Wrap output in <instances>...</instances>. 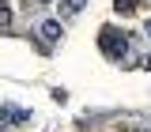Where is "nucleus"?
<instances>
[{
  "label": "nucleus",
  "instance_id": "5",
  "mask_svg": "<svg viewBox=\"0 0 151 132\" xmlns=\"http://www.w3.org/2000/svg\"><path fill=\"white\" fill-rule=\"evenodd\" d=\"M12 27H15V23H12V4L0 0V34H12Z\"/></svg>",
  "mask_w": 151,
  "mask_h": 132
},
{
  "label": "nucleus",
  "instance_id": "4",
  "mask_svg": "<svg viewBox=\"0 0 151 132\" xmlns=\"http://www.w3.org/2000/svg\"><path fill=\"white\" fill-rule=\"evenodd\" d=\"M83 8H87V0H60V4H57L60 19H72V15H79Z\"/></svg>",
  "mask_w": 151,
  "mask_h": 132
},
{
  "label": "nucleus",
  "instance_id": "1",
  "mask_svg": "<svg viewBox=\"0 0 151 132\" xmlns=\"http://www.w3.org/2000/svg\"><path fill=\"white\" fill-rule=\"evenodd\" d=\"M98 45H102V57L106 60H129V45H132V38L129 34H117V27H102L98 30Z\"/></svg>",
  "mask_w": 151,
  "mask_h": 132
},
{
  "label": "nucleus",
  "instance_id": "6",
  "mask_svg": "<svg viewBox=\"0 0 151 132\" xmlns=\"http://www.w3.org/2000/svg\"><path fill=\"white\" fill-rule=\"evenodd\" d=\"M136 4H140V0H113V11H117V15H132Z\"/></svg>",
  "mask_w": 151,
  "mask_h": 132
},
{
  "label": "nucleus",
  "instance_id": "2",
  "mask_svg": "<svg viewBox=\"0 0 151 132\" xmlns=\"http://www.w3.org/2000/svg\"><path fill=\"white\" fill-rule=\"evenodd\" d=\"M38 38H42V45H38V49H42V53H49V45L60 42V19H45V23L38 27Z\"/></svg>",
  "mask_w": 151,
  "mask_h": 132
},
{
  "label": "nucleus",
  "instance_id": "7",
  "mask_svg": "<svg viewBox=\"0 0 151 132\" xmlns=\"http://www.w3.org/2000/svg\"><path fill=\"white\" fill-rule=\"evenodd\" d=\"M27 8H42V4H49V0H23Z\"/></svg>",
  "mask_w": 151,
  "mask_h": 132
},
{
  "label": "nucleus",
  "instance_id": "3",
  "mask_svg": "<svg viewBox=\"0 0 151 132\" xmlns=\"http://www.w3.org/2000/svg\"><path fill=\"white\" fill-rule=\"evenodd\" d=\"M23 121H30L27 106H0V128H12V125H23Z\"/></svg>",
  "mask_w": 151,
  "mask_h": 132
},
{
  "label": "nucleus",
  "instance_id": "8",
  "mask_svg": "<svg viewBox=\"0 0 151 132\" xmlns=\"http://www.w3.org/2000/svg\"><path fill=\"white\" fill-rule=\"evenodd\" d=\"M144 30H147V38H151V19H147V27H144Z\"/></svg>",
  "mask_w": 151,
  "mask_h": 132
}]
</instances>
